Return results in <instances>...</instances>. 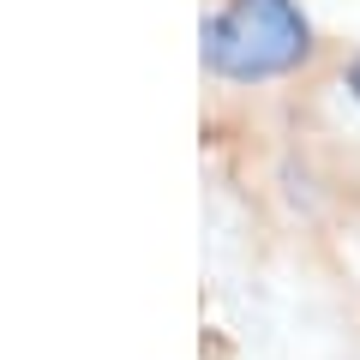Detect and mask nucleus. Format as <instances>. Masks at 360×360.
Masks as SVG:
<instances>
[{
  "label": "nucleus",
  "mask_w": 360,
  "mask_h": 360,
  "mask_svg": "<svg viewBox=\"0 0 360 360\" xmlns=\"http://www.w3.org/2000/svg\"><path fill=\"white\" fill-rule=\"evenodd\" d=\"M312 54V25L295 0H229L205 18V66L234 84L283 78Z\"/></svg>",
  "instance_id": "nucleus-1"
},
{
  "label": "nucleus",
  "mask_w": 360,
  "mask_h": 360,
  "mask_svg": "<svg viewBox=\"0 0 360 360\" xmlns=\"http://www.w3.org/2000/svg\"><path fill=\"white\" fill-rule=\"evenodd\" d=\"M348 90H354V103H360V54H354V66H348Z\"/></svg>",
  "instance_id": "nucleus-2"
}]
</instances>
